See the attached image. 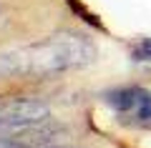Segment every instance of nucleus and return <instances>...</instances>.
<instances>
[{"label": "nucleus", "instance_id": "nucleus-2", "mask_svg": "<svg viewBox=\"0 0 151 148\" xmlns=\"http://www.w3.org/2000/svg\"><path fill=\"white\" fill-rule=\"evenodd\" d=\"M106 103L124 123L136 128H151V93L139 85L116 88L106 95Z\"/></svg>", "mask_w": 151, "mask_h": 148}, {"label": "nucleus", "instance_id": "nucleus-5", "mask_svg": "<svg viewBox=\"0 0 151 148\" xmlns=\"http://www.w3.org/2000/svg\"><path fill=\"white\" fill-rule=\"evenodd\" d=\"M134 58L136 60H151V40H141L134 48Z\"/></svg>", "mask_w": 151, "mask_h": 148}, {"label": "nucleus", "instance_id": "nucleus-6", "mask_svg": "<svg viewBox=\"0 0 151 148\" xmlns=\"http://www.w3.org/2000/svg\"><path fill=\"white\" fill-rule=\"evenodd\" d=\"M0 148H28V146L13 141V138H3V136H0Z\"/></svg>", "mask_w": 151, "mask_h": 148}, {"label": "nucleus", "instance_id": "nucleus-1", "mask_svg": "<svg viewBox=\"0 0 151 148\" xmlns=\"http://www.w3.org/2000/svg\"><path fill=\"white\" fill-rule=\"evenodd\" d=\"M96 48L86 35L78 33H55L40 43L18 48L10 53L0 55V75H33V78H45L63 70L83 68L93 63Z\"/></svg>", "mask_w": 151, "mask_h": 148}, {"label": "nucleus", "instance_id": "nucleus-4", "mask_svg": "<svg viewBox=\"0 0 151 148\" xmlns=\"http://www.w3.org/2000/svg\"><path fill=\"white\" fill-rule=\"evenodd\" d=\"M65 131L60 128H53L48 123H33V126H25V128H18L13 131L10 136H3V138H13V141L23 143L28 148H60V141H63Z\"/></svg>", "mask_w": 151, "mask_h": 148}, {"label": "nucleus", "instance_id": "nucleus-3", "mask_svg": "<svg viewBox=\"0 0 151 148\" xmlns=\"http://www.w3.org/2000/svg\"><path fill=\"white\" fill-rule=\"evenodd\" d=\"M48 118H50V108L40 101H25V98L0 101V136H10L18 128L43 123Z\"/></svg>", "mask_w": 151, "mask_h": 148}]
</instances>
